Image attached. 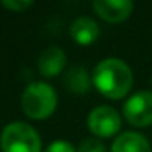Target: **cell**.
<instances>
[{
  "instance_id": "obj_13",
  "label": "cell",
  "mask_w": 152,
  "mask_h": 152,
  "mask_svg": "<svg viewBox=\"0 0 152 152\" xmlns=\"http://www.w3.org/2000/svg\"><path fill=\"white\" fill-rule=\"evenodd\" d=\"M2 5H4L7 10L17 13V12H23V10H26V8H30L31 5H33V2H30V0H4Z\"/></svg>"
},
{
  "instance_id": "obj_5",
  "label": "cell",
  "mask_w": 152,
  "mask_h": 152,
  "mask_svg": "<svg viewBox=\"0 0 152 152\" xmlns=\"http://www.w3.org/2000/svg\"><path fill=\"white\" fill-rule=\"evenodd\" d=\"M87 124L98 137H111L121 129V116L111 106H96L90 111Z\"/></svg>"
},
{
  "instance_id": "obj_8",
  "label": "cell",
  "mask_w": 152,
  "mask_h": 152,
  "mask_svg": "<svg viewBox=\"0 0 152 152\" xmlns=\"http://www.w3.org/2000/svg\"><path fill=\"white\" fill-rule=\"evenodd\" d=\"M98 34V25L90 17H79L70 25V36L77 44H82V46H88V44L95 43Z\"/></svg>"
},
{
  "instance_id": "obj_4",
  "label": "cell",
  "mask_w": 152,
  "mask_h": 152,
  "mask_svg": "<svg viewBox=\"0 0 152 152\" xmlns=\"http://www.w3.org/2000/svg\"><path fill=\"white\" fill-rule=\"evenodd\" d=\"M123 115L126 121L137 128L152 124V92L141 90L126 100L123 106Z\"/></svg>"
},
{
  "instance_id": "obj_12",
  "label": "cell",
  "mask_w": 152,
  "mask_h": 152,
  "mask_svg": "<svg viewBox=\"0 0 152 152\" xmlns=\"http://www.w3.org/2000/svg\"><path fill=\"white\" fill-rule=\"evenodd\" d=\"M44 152H77L75 147L70 144L69 141H64V139H57V141H53L48 149Z\"/></svg>"
},
{
  "instance_id": "obj_2",
  "label": "cell",
  "mask_w": 152,
  "mask_h": 152,
  "mask_svg": "<svg viewBox=\"0 0 152 152\" xmlns=\"http://www.w3.org/2000/svg\"><path fill=\"white\" fill-rule=\"evenodd\" d=\"M57 105V93L49 83L46 82H33L25 88L21 95V110L31 119L49 118L54 113Z\"/></svg>"
},
{
  "instance_id": "obj_6",
  "label": "cell",
  "mask_w": 152,
  "mask_h": 152,
  "mask_svg": "<svg viewBox=\"0 0 152 152\" xmlns=\"http://www.w3.org/2000/svg\"><path fill=\"white\" fill-rule=\"evenodd\" d=\"M132 2L129 0H95L93 10L102 20L108 23H121L132 13Z\"/></svg>"
},
{
  "instance_id": "obj_1",
  "label": "cell",
  "mask_w": 152,
  "mask_h": 152,
  "mask_svg": "<svg viewBox=\"0 0 152 152\" xmlns=\"http://www.w3.org/2000/svg\"><path fill=\"white\" fill-rule=\"evenodd\" d=\"M92 82L103 96L119 100L129 93L132 87V72L121 59L108 57L100 61L93 69Z\"/></svg>"
},
{
  "instance_id": "obj_7",
  "label": "cell",
  "mask_w": 152,
  "mask_h": 152,
  "mask_svg": "<svg viewBox=\"0 0 152 152\" xmlns=\"http://www.w3.org/2000/svg\"><path fill=\"white\" fill-rule=\"evenodd\" d=\"M67 57L64 51L57 46H51L44 49L38 57V69L43 77H56L66 67Z\"/></svg>"
},
{
  "instance_id": "obj_10",
  "label": "cell",
  "mask_w": 152,
  "mask_h": 152,
  "mask_svg": "<svg viewBox=\"0 0 152 152\" xmlns=\"http://www.w3.org/2000/svg\"><path fill=\"white\" fill-rule=\"evenodd\" d=\"M90 85H92V79H90L87 69L82 66L70 67L67 70V74L64 75V87L70 93L83 95V93H87L90 90Z\"/></svg>"
},
{
  "instance_id": "obj_11",
  "label": "cell",
  "mask_w": 152,
  "mask_h": 152,
  "mask_svg": "<svg viewBox=\"0 0 152 152\" xmlns=\"http://www.w3.org/2000/svg\"><path fill=\"white\" fill-rule=\"evenodd\" d=\"M77 152H106V149H105V145L102 144L100 139L88 137V139H83L79 144Z\"/></svg>"
},
{
  "instance_id": "obj_3",
  "label": "cell",
  "mask_w": 152,
  "mask_h": 152,
  "mask_svg": "<svg viewBox=\"0 0 152 152\" xmlns=\"http://www.w3.org/2000/svg\"><path fill=\"white\" fill-rule=\"evenodd\" d=\"M0 147L2 152H41V137L28 123L15 121L4 128Z\"/></svg>"
},
{
  "instance_id": "obj_9",
  "label": "cell",
  "mask_w": 152,
  "mask_h": 152,
  "mask_svg": "<svg viewBox=\"0 0 152 152\" xmlns=\"http://www.w3.org/2000/svg\"><path fill=\"white\" fill-rule=\"evenodd\" d=\"M111 152H151L147 137L139 132H121L111 145Z\"/></svg>"
},
{
  "instance_id": "obj_14",
  "label": "cell",
  "mask_w": 152,
  "mask_h": 152,
  "mask_svg": "<svg viewBox=\"0 0 152 152\" xmlns=\"http://www.w3.org/2000/svg\"><path fill=\"white\" fill-rule=\"evenodd\" d=\"M151 82H152V79H151Z\"/></svg>"
}]
</instances>
